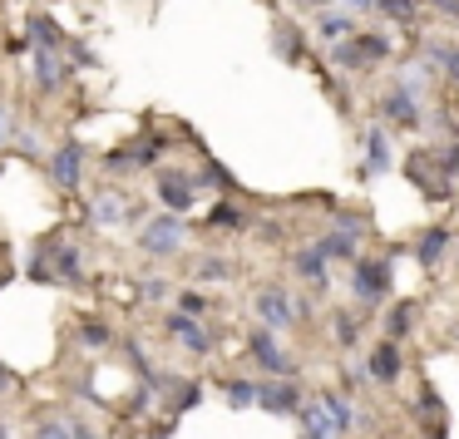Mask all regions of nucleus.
<instances>
[{
    "label": "nucleus",
    "mask_w": 459,
    "mask_h": 439,
    "mask_svg": "<svg viewBox=\"0 0 459 439\" xmlns=\"http://www.w3.org/2000/svg\"><path fill=\"white\" fill-rule=\"evenodd\" d=\"M139 247L149 252V257H173V252L183 247V212H163V218H153L149 228L139 232Z\"/></svg>",
    "instance_id": "f257e3e1"
},
{
    "label": "nucleus",
    "mask_w": 459,
    "mask_h": 439,
    "mask_svg": "<svg viewBox=\"0 0 459 439\" xmlns=\"http://www.w3.org/2000/svg\"><path fill=\"white\" fill-rule=\"evenodd\" d=\"M380 119L390 124V129H420L425 124V109H420V94L405 90V84H395V90L380 99Z\"/></svg>",
    "instance_id": "f03ea898"
},
{
    "label": "nucleus",
    "mask_w": 459,
    "mask_h": 439,
    "mask_svg": "<svg viewBox=\"0 0 459 439\" xmlns=\"http://www.w3.org/2000/svg\"><path fill=\"white\" fill-rule=\"evenodd\" d=\"M351 291H356L366 306H376L380 297L390 291V262H376V257H360L356 271H351Z\"/></svg>",
    "instance_id": "7ed1b4c3"
},
{
    "label": "nucleus",
    "mask_w": 459,
    "mask_h": 439,
    "mask_svg": "<svg viewBox=\"0 0 459 439\" xmlns=\"http://www.w3.org/2000/svg\"><path fill=\"white\" fill-rule=\"evenodd\" d=\"M50 178H55V188H65V193L80 188V178H84V143L65 139L60 149L50 153Z\"/></svg>",
    "instance_id": "20e7f679"
},
{
    "label": "nucleus",
    "mask_w": 459,
    "mask_h": 439,
    "mask_svg": "<svg viewBox=\"0 0 459 439\" xmlns=\"http://www.w3.org/2000/svg\"><path fill=\"white\" fill-rule=\"evenodd\" d=\"M30 80L40 94H55L65 80H70V65L60 60V50H35L30 45Z\"/></svg>",
    "instance_id": "39448f33"
},
{
    "label": "nucleus",
    "mask_w": 459,
    "mask_h": 439,
    "mask_svg": "<svg viewBox=\"0 0 459 439\" xmlns=\"http://www.w3.org/2000/svg\"><path fill=\"white\" fill-rule=\"evenodd\" d=\"M257 321H262L267 331L297 326V301H291L287 291H262V297H257Z\"/></svg>",
    "instance_id": "423d86ee"
},
{
    "label": "nucleus",
    "mask_w": 459,
    "mask_h": 439,
    "mask_svg": "<svg viewBox=\"0 0 459 439\" xmlns=\"http://www.w3.org/2000/svg\"><path fill=\"white\" fill-rule=\"evenodd\" d=\"M247 350H252V360H257L262 370H272V375H291L287 350L277 346V336H272L267 326H262V331H252V336H247Z\"/></svg>",
    "instance_id": "0eeeda50"
},
{
    "label": "nucleus",
    "mask_w": 459,
    "mask_h": 439,
    "mask_svg": "<svg viewBox=\"0 0 459 439\" xmlns=\"http://www.w3.org/2000/svg\"><path fill=\"white\" fill-rule=\"evenodd\" d=\"M169 336L173 340H183V350H193V356H208L212 350V340H208V331L198 326V316H188V311H169Z\"/></svg>",
    "instance_id": "6e6552de"
},
{
    "label": "nucleus",
    "mask_w": 459,
    "mask_h": 439,
    "mask_svg": "<svg viewBox=\"0 0 459 439\" xmlns=\"http://www.w3.org/2000/svg\"><path fill=\"white\" fill-rule=\"evenodd\" d=\"M159 202L169 212H188L198 202V188H193L188 173H159Z\"/></svg>",
    "instance_id": "1a4fd4ad"
},
{
    "label": "nucleus",
    "mask_w": 459,
    "mask_h": 439,
    "mask_svg": "<svg viewBox=\"0 0 459 439\" xmlns=\"http://www.w3.org/2000/svg\"><path fill=\"white\" fill-rule=\"evenodd\" d=\"M360 232H366V222H356V218H341L336 228L321 237V252H326L331 262L336 257H356V242H360Z\"/></svg>",
    "instance_id": "9d476101"
},
{
    "label": "nucleus",
    "mask_w": 459,
    "mask_h": 439,
    "mask_svg": "<svg viewBox=\"0 0 459 439\" xmlns=\"http://www.w3.org/2000/svg\"><path fill=\"white\" fill-rule=\"evenodd\" d=\"M257 405L272 409V415H297V409H301V395H297V385H287V380H262Z\"/></svg>",
    "instance_id": "9b49d317"
},
{
    "label": "nucleus",
    "mask_w": 459,
    "mask_h": 439,
    "mask_svg": "<svg viewBox=\"0 0 459 439\" xmlns=\"http://www.w3.org/2000/svg\"><path fill=\"white\" fill-rule=\"evenodd\" d=\"M390 163H395V153H390L385 129H370L366 133V163H360V178H380V173H390Z\"/></svg>",
    "instance_id": "f8f14e48"
},
{
    "label": "nucleus",
    "mask_w": 459,
    "mask_h": 439,
    "mask_svg": "<svg viewBox=\"0 0 459 439\" xmlns=\"http://www.w3.org/2000/svg\"><path fill=\"white\" fill-rule=\"evenodd\" d=\"M356 35V15L351 11H321L316 15V40L321 45H341V40H351Z\"/></svg>",
    "instance_id": "ddd939ff"
},
{
    "label": "nucleus",
    "mask_w": 459,
    "mask_h": 439,
    "mask_svg": "<svg viewBox=\"0 0 459 439\" xmlns=\"http://www.w3.org/2000/svg\"><path fill=\"white\" fill-rule=\"evenodd\" d=\"M90 218H94V228H119V222L129 218V202H124L114 188H104V193H94Z\"/></svg>",
    "instance_id": "4468645a"
},
{
    "label": "nucleus",
    "mask_w": 459,
    "mask_h": 439,
    "mask_svg": "<svg viewBox=\"0 0 459 439\" xmlns=\"http://www.w3.org/2000/svg\"><path fill=\"white\" fill-rule=\"evenodd\" d=\"M366 370L380 380V385H390V380H400V346H395V336H390V340H380V346L370 350Z\"/></svg>",
    "instance_id": "2eb2a0df"
},
{
    "label": "nucleus",
    "mask_w": 459,
    "mask_h": 439,
    "mask_svg": "<svg viewBox=\"0 0 459 439\" xmlns=\"http://www.w3.org/2000/svg\"><path fill=\"white\" fill-rule=\"evenodd\" d=\"M297 419H301V439H341V429L331 425V415L321 409V400L301 405V409H297Z\"/></svg>",
    "instance_id": "dca6fc26"
},
{
    "label": "nucleus",
    "mask_w": 459,
    "mask_h": 439,
    "mask_svg": "<svg viewBox=\"0 0 459 439\" xmlns=\"http://www.w3.org/2000/svg\"><path fill=\"white\" fill-rule=\"evenodd\" d=\"M35 439H94V429L74 415H55V419H40Z\"/></svg>",
    "instance_id": "f3484780"
},
{
    "label": "nucleus",
    "mask_w": 459,
    "mask_h": 439,
    "mask_svg": "<svg viewBox=\"0 0 459 439\" xmlns=\"http://www.w3.org/2000/svg\"><path fill=\"white\" fill-rule=\"evenodd\" d=\"M449 228H425V237H420V247H415V257H420V267H429L435 271L439 262H445V252H449Z\"/></svg>",
    "instance_id": "a211bd4d"
},
{
    "label": "nucleus",
    "mask_w": 459,
    "mask_h": 439,
    "mask_svg": "<svg viewBox=\"0 0 459 439\" xmlns=\"http://www.w3.org/2000/svg\"><path fill=\"white\" fill-rule=\"evenodd\" d=\"M30 45L35 50H65V30H60V21H50V15H30Z\"/></svg>",
    "instance_id": "6ab92c4d"
},
{
    "label": "nucleus",
    "mask_w": 459,
    "mask_h": 439,
    "mask_svg": "<svg viewBox=\"0 0 459 439\" xmlns=\"http://www.w3.org/2000/svg\"><path fill=\"white\" fill-rule=\"evenodd\" d=\"M326 252H321V242H311V247H301L297 252V257H291V267H297V277H307V281H316V287H321V281H326Z\"/></svg>",
    "instance_id": "aec40b11"
},
{
    "label": "nucleus",
    "mask_w": 459,
    "mask_h": 439,
    "mask_svg": "<svg viewBox=\"0 0 459 439\" xmlns=\"http://www.w3.org/2000/svg\"><path fill=\"white\" fill-rule=\"evenodd\" d=\"M316 400H321V409H326V415H331V425H336V429H341V435H351V429H356V425H360V419H356V409H351V405H346V400H341V395H336V390H321V395H316Z\"/></svg>",
    "instance_id": "412c9836"
},
{
    "label": "nucleus",
    "mask_w": 459,
    "mask_h": 439,
    "mask_svg": "<svg viewBox=\"0 0 459 439\" xmlns=\"http://www.w3.org/2000/svg\"><path fill=\"white\" fill-rule=\"evenodd\" d=\"M50 252H55V281H70V287H80V281H84L80 252H74V247H50Z\"/></svg>",
    "instance_id": "4be33fe9"
},
{
    "label": "nucleus",
    "mask_w": 459,
    "mask_h": 439,
    "mask_svg": "<svg viewBox=\"0 0 459 439\" xmlns=\"http://www.w3.org/2000/svg\"><path fill=\"white\" fill-rule=\"evenodd\" d=\"M222 395H228L232 409H252V405H257V395H262V380H228Z\"/></svg>",
    "instance_id": "5701e85b"
},
{
    "label": "nucleus",
    "mask_w": 459,
    "mask_h": 439,
    "mask_svg": "<svg viewBox=\"0 0 459 439\" xmlns=\"http://www.w3.org/2000/svg\"><path fill=\"white\" fill-rule=\"evenodd\" d=\"M429 65H435L445 80H459V45H429Z\"/></svg>",
    "instance_id": "b1692460"
},
{
    "label": "nucleus",
    "mask_w": 459,
    "mask_h": 439,
    "mask_svg": "<svg viewBox=\"0 0 459 439\" xmlns=\"http://www.w3.org/2000/svg\"><path fill=\"white\" fill-rule=\"evenodd\" d=\"M277 55H287V60H301V25H277Z\"/></svg>",
    "instance_id": "393cba45"
},
{
    "label": "nucleus",
    "mask_w": 459,
    "mask_h": 439,
    "mask_svg": "<svg viewBox=\"0 0 459 439\" xmlns=\"http://www.w3.org/2000/svg\"><path fill=\"white\" fill-rule=\"evenodd\" d=\"M208 222H212L218 232H238V228H247V218H242L238 208H228V202H218V208L208 212Z\"/></svg>",
    "instance_id": "a878e982"
},
{
    "label": "nucleus",
    "mask_w": 459,
    "mask_h": 439,
    "mask_svg": "<svg viewBox=\"0 0 459 439\" xmlns=\"http://www.w3.org/2000/svg\"><path fill=\"white\" fill-rule=\"evenodd\" d=\"M232 277V262L228 257H203L198 262V281H228Z\"/></svg>",
    "instance_id": "bb28decb"
},
{
    "label": "nucleus",
    "mask_w": 459,
    "mask_h": 439,
    "mask_svg": "<svg viewBox=\"0 0 459 439\" xmlns=\"http://www.w3.org/2000/svg\"><path fill=\"white\" fill-rule=\"evenodd\" d=\"M410 326H415V306H410V301H405V306H395V311L385 316V331H390V336H405Z\"/></svg>",
    "instance_id": "cd10ccee"
},
{
    "label": "nucleus",
    "mask_w": 459,
    "mask_h": 439,
    "mask_svg": "<svg viewBox=\"0 0 459 439\" xmlns=\"http://www.w3.org/2000/svg\"><path fill=\"white\" fill-rule=\"evenodd\" d=\"M415 5H420V0H380L376 11H385L390 21H415Z\"/></svg>",
    "instance_id": "c85d7f7f"
},
{
    "label": "nucleus",
    "mask_w": 459,
    "mask_h": 439,
    "mask_svg": "<svg viewBox=\"0 0 459 439\" xmlns=\"http://www.w3.org/2000/svg\"><path fill=\"white\" fill-rule=\"evenodd\" d=\"M208 306H212V301L208 297H203V291H183V297H178V311H188V316H208Z\"/></svg>",
    "instance_id": "c756f323"
},
{
    "label": "nucleus",
    "mask_w": 459,
    "mask_h": 439,
    "mask_svg": "<svg viewBox=\"0 0 459 439\" xmlns=\"http://www.w3.org/2000/svg\"><path fill=\"white\" fill-rule=\"evenodd\" d=\"M435 163H439V173H445V178H449V173H459V143L439 149V153H435Z\"/></svg>",
    "instance_id": "7c9ffc66"
},
{
    "label": "nucleus",
    "mask_w": 459,
    "mask_h": 439,
    "mask_svg": "<svg viewBox=\"0 0 459 439\" xmlns=\"http://www.w3.org/2000/svg\"><path fill=\"white\" fill-rule=\"evenodd\" d=\"M203 178H212L222 193H232V173H228V168H218V163H203Z\"/></svg>",
    "instance_id": "2f4dec72"
},
{
    "label": "nucleus",
    "mask_w": 459,
    "mask_h": 439,
    "mask_svg": "<svg viewBox=\"0 0 459 439\" xmlns=\"http://www.w3.org/2000/svg\"><path fill=\"white\" fill-rule=\"evenodd\" d=\"M80 340L100 350V346H109V331H104V326H84V331H80Z\"/></svg>",
    "instance_id": "473e14b6"
},
{
    "label": "nucleus",
    "mask_w": 459,
    "mask_h": 439,
    "mask_svg": "<svg viewBox=\"0 0 459 439\" xmlns=\"http://www.w3.org/2000/svg\"><path fill=\"white\" fill-rule=\"evenodd\" d=\"M380 0H341V11H351V15H370Z\"/></svg>",
    "instance_id": "72a5a7b5"
},
{
    "label": "nucleus",
    "mask_w": 459,
    "mask_h": 439,
    "mask_svg": "<svg viewBox=\"0 0 459 439\" xmlns=\"http://www.w3.org/2000/svg\"><path fill=\"white\" fill-rule=\"evenodd\" d=\"M198 395H203V390H198V385H193V380H188V385L178 390V409H193V405H198Z\"/></svg>",
    "instance_id": "f704fd0d"
},
{
    "label": "nucleus",
    "mask_w": 459,
    "mask_h": 439,
    "mask_svg": "<svg viewBox=\"0 0 459 439\" xmlns=\"http://www.w3.org/2000/svg\"><path fill=\"white\" fill-rule=\"evenodd\" d=\"M429 5H435V11H445L449 21H459V0H429Z\"/></svg>",
    "instance_id": "c9c22d12"
},
{
    "label": "nucleus",
    "mask_w": 459,
    "mask_h": 439,
    "mask_svg": "<svg viewBox=\"0 0 459 439\" xmlns=\"http://www.w3.org/2000/svg\"><path fill=\"white\" fill-rule=\"evenodd\" d=\"M336 331H341V340H346V346H351V340H356V326H351V321H346V316H341V321H336Z\"/></svg>",
    "instance_id": "e433bc0d"
},
{
    "label": "nucleus",
    "mask_w": 459,
    "mask_h": 439,
    "mask_svg": "<svg viewBox=\"0 0 459 439\" xmlns=\"http://www.w3.org/2000/svg\"><path fill=\"white\" fill-rule=\"evenodd\" d=\"M11 385H15V375L5 366H0V395H11Z\"/></svg>",
    "instance_id": "4c0bfd02"
},
{
    "label": "nucleus",
    "mask_w": 459,
    "mask_h": 439,
    "mask_svg": "<svg viewBox=\"0 0 459 439\" xmlns=\"http://www.w3.org/2000/svg\"><path fill=\"white\" fill-rule=\"evenodd\" d=\"M5 133H11V114H5V104H0V143H5Z\"/></svg>",
    "instance_id": "58836bf2"
},
{
    "label": "nucleus",
    "mask_w": 459,
    "mask_h": 439,
    "mask_svg": "<svg viewBox=\"0 0 459 439\" xmlns=\"http://www.w3.org/2000/svg\"><path fill=\"white\" fill-rule=\"evenodd\" d=\"M301 5H311V11H326L331 0H301Z\"/></svg>",
    "instance_id": "ea45409f"
},
{
    "label": "nucleus",
    "mask_w": 459,
    "mask_h": 439,
    "mask_svg": "<svg viewBox=\"0 0 459 439\" xmlns=\"http://www.w3.org/2000/svg\"><path fill=\"white\" fill-rule=\"evenodd\" d=\"M0 439H11V429H5V419H0Z\"/></svg>",
    "instance_id": "a19ab883"
},
{
    "label": "nucleus",
    "mask_w": 459,
    "mask_h": 439,
    "mask_svg": "<svg viewBox=\"0 0 459 439\" xmlns=\"http://www.w3.org/2000/svg\"><path fill=\"white\" fill-rule=\"evenodd\" d=\"M163 435H169V429H159V435H153V439H163Z\"/></svg>",
    "instance_id": "79ce46f5"
}]
</instances>
